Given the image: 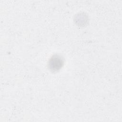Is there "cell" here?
Instances as JSON below:
<instances>
[{"mask_svg":"<svg viewBox=\"0 0 122 122\" xmlns=\"http://www.w3.org/2000/svg\"><path fill=\"white\" fill-rule=\"evenodd\" d=\"M64 61L63 58L59 55H53L49 61V68L52 71L59 70L62 67Z\"/></svg>","mask_w":122,"mask_h":122,"instance_id":"6da1fadb","label":"cell"}]
</instances>
